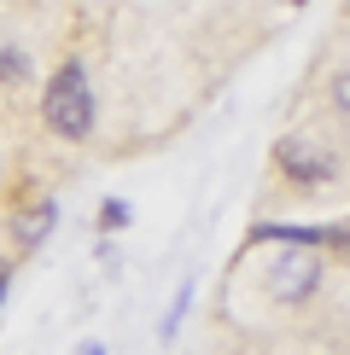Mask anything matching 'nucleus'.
<instances>
[{
	"mask_svg": "<svg viewBox=\"0 0 350 355\" xmlns=\"http://www.w3.org/2000/svg\"><path fill=\"white\" fill-rule=\"evenodd\" d=\"M41 116L58 140H88L94 135V87H88L82 58H65L47 82V99H41Z\"/></svg>",
	"mask_w": 350,
	"mask_h": 355,
	"instance_id": "obj_1",
	"label": "nucleus"
},
{
	"mask_svg": "<svg viewBox=\"0 0 350 355\" xmlns=\"http://www.w3.org/2000/svg\"><path fill=\"white\" fill-rule=\"evenodd\" d=\"M315 286H321V250L315 245H292V250L274 257V268H269L274 303H310Z\"/></svg>",
	"mask_w": 350,
	"mask_h": 355,
	"instance_id": "obj_2",
	"label": "nucleus"
},
{
	"mask_svg": "<svg viewBox=\"0 0 350 355\" xmlns=\"http://www.w3.org/2000/svg\"><path fill=\"white\" fill-rule=\"evenodd\" d=\"M274 164H281V175H286L292 187H321V181H333V157L315 152V146H303V140H286L281 152H274Z\"/></svg>",
	"mask_w": 350,
	"mask_h": 355,
	"instance_id": "obj_3",
	"label": "nucleus"
},
{
	"mask_svg": "<svg viewBox=\"0 0 350 355\" xmlns=\"http://www.w3.org/2000/svg\"><path fill=\"white\" fill-rule=\"evenodd\" d=\"M53 221H58V204H53V198H35L29 210H18V216H12V239L29 250V245H41V239L53 233Z\"/></svg>",
	"mask_w": 350,
	"mask_h": 355,
	"instance_id": "obj_4",
	"label": "nucleus"
},
{
	"mask_svg": "<svg viewBox=\"0 0 350 355\" xmlns=\"http://www.w3.org/2000/svg\"><path fill=\"white\" fill-rule=\"evenodd\" d=\"M24 76H29L24 53H12V47H6V53H0V82H24Z\"/></svg>",
	"mask_w": 350,
	"mask_h": 355,
	"instance_id": "obj_5",
	"label": "nucleus"
},
{
	"mask_svg": "<svg viewBox=\"0 0 350 355\" xmlns=\"http://www.w3.org/2000/svg\"><path fill=\"white\" fill-rule=\"evenodd\" d=\"M123 221H128V204H106V210H99V227H106V233H117V227H123Z\"/></svg>",
	"mask_w": 350,
	"mask_h": 355,
	"instance_id": "obj_6",
	"label": "nucleus"
},
{
	"mask_svg": "<svg viewBox=\"0 0 350 355\" xmlns=\"http://www.w3.org/2000/svg\"><path fill=\"white\" fill-rule=\"evenodd\" d=\"M333 105L350 116V70H339V76H333Z\"/></svg>",
	"mask_w": 350,
	"mask_h": 355,
	"instance_id": "obj_7",
	"label": "nucleus"
},
{
	"mask_svg": "<svg viewBox=\"0 0 350 355\" xmlns=\"http://www.w3.org/2000/svg\"><path fill=\"white\" fill-rule=\"evenodd\" d=\"M0 297H6V274H0Z\"/></svg>",
	"mask_w": 350,
	"mask_h": 355,
	"instance_id": "obj_8",
	"label": "nucleus"
},
{
	"mask_svg": "<svg viewBox=\"0 0 350 355\" xmlns=\"http://www.w3.org/2000/svg\"><path fill=\"white\" fill-rule=\"evenodd\" d=\"M292 6H310V0H292Z\"/></svg>",
	"mask_w": 350,
	"mask_h": 355,
	"instance_id": "obj_9",
	"label": "nucleus"
}]
</instances>
